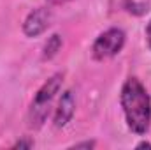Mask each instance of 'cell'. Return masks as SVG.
I'll use <instances>...</instances> for the list:
<instances>
[{
	"label": "cell",
	"instance_id": "3",
	"mask_svg": "<svg viewBox=\"0 0 151 150\" xmlns=\"http://www.w3.org/2000/svg\"><path fill=\"white\" fill-rule=\"evenodd\" d=\"M125 41H127L125 32L121 28H118V27H111V28H107L106 32H102L99 37L93 41L91 57L95 60H99V62L113 58V57H116L123 50Z\"/></svg>",
	"mask_w": 151,
	"mask_h": 150
},
{
	"label": "cell",
	"instance_id": "11",
	"mask_svg": "<svg viewBox=\"0 0 151 150\" xmlns=\"http://www.w3.org/2000/svg\"><path fill=\"white\" fill-rule=\"evenodd\" d=\"M47 2H51V4H65L69 0H47Z\"/></svg>",
	"mask_w": 151,
	"mask_h": 150
},
{
	"label": "cell",
	"instance_id": "6",
	"mask_svg": "<svg viewBox=\"0 0 151 150\" xmlns=\"http://www.w3.org/2000/svg\"><path fill=\"white\" fill-rule=\"evenodd\" d=\"M62 44H63L62 36H60V34H53L51 37L46 41V44H44V48H42V60H51V58H55V57L58 55V51L62 50Z\"/></svg>",
	"mask_w": 151,
	"mask_h": 150
},
{
	"label": "cell",
	"instance_id": "4",
	"mask_svg": "<svg viewBox=\"0 0 151 150\" xmlns=\"http://www.w3.org/2000/svg\"><path fill=\"white\" fill-rule=\"evenodd\" d=\"M51 20H53V12L47 7H37L30 11L23 21V34L27 37H39L49 28Z\"/></svg>",
	"mask_w": 151,
	"mask_h": 150
},
{
	"label": "cell",
	"instance_id": "10",
	"mask_svg": "<svg viewBox=\"0 0 151 150\" xmlns=\"http://www.w3.org/2000/svg\"><path fill=\"white\" fill-rule=\"evenodd\" d=\"M137 149H151V143H148V141H141V143H137Z\"/></svg>",
	"mask_w": 151,
	"mask_h": 150
},
{
	"label": "cell",
	"instance_id": "5",
	"mask_svg": "<svg viewBox=\"0 0 151 150\" xmlns=\"http://www.w3.org/2000/svg\"><path fill=\"white\" fill-rule=\"evenodd\" d=\"M74 113H76V97H74V92H72V90H65V92L62 94L60 101H58L56 110H55V118H53L55 127H56V129L65 127V125L72 120Z\"/></svg>",
	"mask_w": 151,
	"mask_h": 150
},
{
	"label": "cell",
	"instance_id": "2",
	"mask_svg": "<svg viewBox=\"0 0 151 150\" xmlns=\"http://www.w3.org/2000/svg\"><path fill=\"white\" fill-rule=\"evenodd\" d=\"M62 81H63V74L62 73H56L51 78H47L42 87L37 90L34 101H32V106H30V111H28V125L37 129L44 124V120L47 118V111H49V106L55 99V95L60 92L62 88Z\"/></svg>",
	"mask_w": 151,
	"mask_h": 150
},
{
	"label": "cell",
	"instance_id": "7",
	"mask_svg": "<svg viewBox=\"0 0 151 150\" xmlns=\"http://www.w3.org/2000/svg\"><path fill=\"white\" fill-rule=\"evenodd\" d=\"M34 147V140H18L12 149H32Z\"/></svg>",
	"mask_w": 151,
	"mask_h": 150
},
{
	"label": "cell",
	"instance_id": "8",
	"mask_svg": "<svg viewBox=\"0 0 151 150\" xmlns=\"http://www.w3.org/2000/svg\"><path fill=\"white\" fill-rule=\"evenodd\" d=\"M95 145H97V141H95V140H91V141H90V140H88V141H79V143H74V145H72V149H93V147H95Z\"/></svg>",
	"mask_w": 151,
	"mask_h": 150
},
{
	"label": "cell",
	"instance_id": "9",
	"mask_svg": "<svg viewBox=\"0 0 151 150\" xmlns=\"http://www.w3.org/2000/svg\"><path fill=\"white\" fill-rule=\"evenodd\" d=\"M146 41H148V46L151 48V20H150V23L146 25Z\"/></svg>",
	"mask_w": 151,
	"mask_h": 150
},
{
	"label": "cell",
	"instance_id": "1",
	"mask_svg": "<svg viewBox=\"0 0 151 150\" xmlns=\"http://www.w3.org/2000/svg\"><path fill=\"white\" fill-rule=\"evenodd\" d=\"M119 103L128 129L139 136L146 134L151 127V97L146 87L137 78H128L121 87Z\"/></svg>",
	"mask_w": 151,
	"mask_h": 150
}]
</instances>
